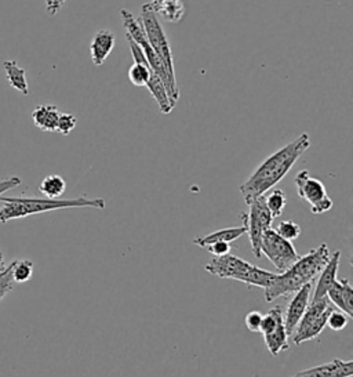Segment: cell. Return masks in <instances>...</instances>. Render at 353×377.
Listing matches in <instances>:
<instances>
[{
  "label": "cell",
  "mask_w": 353,
  "mask_h": 377,
  "mask_svg": "<svg viewBox=\"0 0 353 377\" xmlns=\"http://www.w3.org/2000/svg\"><path fill=\"white\" fill-rule=\"evenodd\" d=\"M261 256H265L279 273L286 271L299 257L294 245L282 238L273 228L266 230L262 235Z\"/></svg>",
  "instance_id": "8"
},
{
  "label": "cell",
  "mask_w": 353,
  "mask_h": 377,
  "mask_svg": "<svg viewBox=\"0 0 353 377\" xmlns=\"http://www.w3.org/2000/svg\"><path fill=\"white\" fill-rule=\"evenodd\" d=\"M147 87H148V90L151 92L152 97L156 100V103L159 105L161 113L168 115V113L174 109L175 103L170 99L168 92H167L164 83L161 82V78L156 76V75L152 72L151 76H149V80H148V83H147Z\"/></svg>",
  "instance_id": "18"
},
{
  "label": "cell",
  "mask_w": 353,
  "mask_h": 377,
  "mask_svg": "<svg viewBox=\"0 0 353 377\" xmlns=\"http://www.w3.org/2000/svg\"><path fill=\"white\" fill-rule=\"evenodd\" d=\"M348 322H349V316L345 312H342L340 309H334L328 315L326 326H328L334 332H340V330H344L347 328Z\"/></svg>",
  "instance_id": "27"
},
{
  "label": "cell",
  "mask_w": 353,
  "mask_h": 377,
  "mask_svg": "<svg viewBox=\"0 0 353 377\" xmlns=\"http://www.w3.org/2000/svg\"><path fill=\"white\" fill-rule=\"evenodd\" d=\"M0 202L4 206L0 207V223H7L17 218H24L32 214L60 210V209H73V207H93L105 209V201L102 198L90 199L87 197H80L76 199H49V198H4L0 197Z\"/></svg>",
  "instance_id": "3"
},
{
  "label": "cell",
  "mask_w": 353,
  "mask_h": 377,
  "mask_svg": "<svg viewBox=\"0 0 353 377\" xmlns=\"http://www.w3.org/2000/svg\"><path fill=\"white\" fill-rule=\"evenodd\" d=\"M151 73L152 70L149 68L148 63H134L129 69L130 82L138 87L147 86Z\"/></svg>",
  "instance_id": "25"
},
{
  "label": "cell",
  "mask_w": 353,
  "mask_h": 377,
  "mask_svg": "<svg viewBox=\"0 0 353 377\" xmlns=\"http://www.w3.org/2000/svg\"><path fill=\"white\" fill-rule=\"evenodd\" d=\"M264 342L272 357H278L283 351H287L290 348L289 336L285 328V322L280 323L272 333L265 335Z\"/></svg>",
  "instance_id": "20"
},
{
  "label": "cell",
  "mask_w": 353,
  "mask_h": 377,
  "mask_svg": "<svg viewBox=\"0 0 353 377\" xmlns=\"http://www.w3.org/2000/svg\"><path fill=\"white\" fill-rule=\"evenodd\" d=\"M242 220H243V225H246L247 228L252 252L257 259H259L262 235L266 230L271 228L272 221H273V217L265 204L264 195L249 204V213L242 214Z\"/></svg>",
  "instance_id": "9"
},
{
  "label": "cell",
  "mask_w": 353,
  "mask_h": 377,
  "mask_svg": "<svg viewBox=\"0 0 353 377\" xmlns=\"http://www.w3.org/2000/svg\"><path fill=\"white\" fill-rule=\"evenodd\" d=\"M149 4L155 14H159L168 23H180L185 16V6L182 0H161Z\"/></svg>",
  "instance_id": "17"
},
{
  "label": "cell",
  "mask_w": 353,
  "mask_h": 377,
  "mask_svg": "<svg viewBox=\"0 0 353 377\" xmlns=\"http://www.w3.org/2000/svg\"><path fill=\"white\" fill-rule=\"evenodd\" d=\"M311 296H312V283L302 286L297 293H294V297L290 302L286 314H283V322L289 338L294 333L299 319L308 309L311 303Z\"/></svg>",
  "instance_id": "11"
},
{
  "label": "cell",
  "mask_w": 353,
  "mask_h": 377,
  "mask_svg": "<svg viewBox=\"0 0 353 377\" xmlns=\"http://www.w3.org/2000/svg\"><path fill=\"white\" fill-rule=\"evenodd\" d=\"M3 68L6 70V78L7 82L10 83V86L13 89H16L17 92H20L24 96H30V86H28V80H27V73L25 69L21 68L17 61L14 60H8L3 63Z\"/></svg>",
  "instance_id": "19"
},
{
  "label": "cell",
  "mask_w": 353,
  "mask_h": 377,
  "mask_svg": "<svg viewBox=\"0 0 353 377\" xmlns=\"http://www.w3.org/2000/svg\"><path fill=\"white\" fill-rule=\"evenodd\" d=\"M154 1H161V0H154Z\"/></svg>",
  "instance_id": "37"
},
{
  "label": "cell",
  "mask_w": 353,
  "mask_h": 377,
  "mask_svg": "<svg viewBox=\"0 0 353 377\" xmlns=\"http://www.w3.org/2000/svg\"><path fill=\"white\" fill-rule=\"evenodd\" d=\"M116 36L111 31L102 30L98 31L90 44V53H92V60L96 67H99L105 63V60L109 57L115 47Z\"/></svg>",
  "instance_id": "14"
},
{
  "label": "cell",
  "mask_w": 353,
  "mask_h": 377,
  "mask_svg": "<svg viewBox=\"0 0 353 377\" xmlns=\"http://www.w3.org/2000/svg\"><path fill=\"white\" fill-rule=\"evenodd\" d=\"M23 180L20 177H8V178H4V180H0V197L1 194L21 185Z\"/></svg>",
  "instance_id": "33"
},
{
  "label": "cell",
  "mask_w": 353,
  "mask_h": 377,
  "mask_svg": "<svg viewBox=\"0 0 353 377\" xmlns=\"http://www.w3.org/2000/svg\"><path fill=\"white\" fill-rule=\"evenodd\" d=\"M33 275V263L31 260H16L11 263V276L17 283L28 282Z\"/></svg>",
  "instance_id": "24"
},
{
  "label": "cell",
  "mask_w": 353,
  "mask_h": 377,
  "mask_svg": "<svg viewBox=\"0 0 353 377\" xmlns=\"http://www.w3.org/2000/svg\"><path fill=\"white\" fill-rule=\"evenodd\" d=\"M340 260H341V252L337 250L330 256L328 263L324 266V268L321 270V276L318 279L316 288L312 292V299L311 300H318V299H323L327 296L328 289L334 285V282L337 280V274H338V268H340Z\"/></svg>",
  "instance_id": "13"
},
{
  "label": "cell",
  "mask_w": 353,
  "mask_h": 377,
  "mask_svg": "<svg viewBox=\"0 0 353 377\" xmlns=\"http://www.w3.org/2000/svg\"><path fill=\"white\" fill-rule=\"evenodd\" d=\"M4 270H6V268H4ZM4 270H3V271H1V273H0V278H1V276H3V274H4Z\"/></svg>",
  "instance_id": "36"
},
{
  "label": "cell",
  "mask_w": 353,
  "mask_h": 377,
  "mask_svg": "<svg viewBox=\"0 0 353 377\" xmlns=\"http://www.w3.org/2000/svg\"><path fill=\"white\" fill-rule=\"evenodd\" d=\"M204 270L217 278L239 280L250 288L257 286L264 290L271 285L272 279L276 275V273L262 270L233 254L213 259L209 264L204 266Z\"/></svg>",
  "instance_id": "4"
},
{
  "label": "cell",
  "mask_w": 353,
  "mask_h": 377,
  "mask_svg": "<svg viewBox=\"0 0 353 377\" xmlns=\"http://www.w3.org/2000/svg\"><path fill=\"white\" fill-rule=\"evenodd\" d=\"M244 234H247V228L246 225H240V227H232V228H224L220 231H216L213 234L209 235H203V237H196L193 240V245L204 249L206 246L216 243V242H235L239 240L240 237H243Z\"/></svg>",
  "instance_id": "16"
},
{
  "label": "cell",
  "mask_w": 353,
  "mask_h": 377,
  "mask_svg": "<svg viewBox=\"0 0 353 377\" xmlns=\"http://www.w3.org/2000/svg\"><path fill=\"white\" fill-rule=\"evenodd\" d=\"M6 268V263H4V257H3V253L0 252V273Z\"/></svg>",
  "instance_id": "35"
},
{
  "label": "cell",
  "mask_w": 353,
  "mask_h": 377,
  "mask_svg": "<svg viewBox=\"0 0 353 377\" xmlns=\"http://www.w3.org/2000/svg\"><path fill=\"white\" fill-rule=\"evenodd\" d=\"M341 285H342V300L345 306V314L349 318H353V288L348 279H341Z\"/></svg>",
  "instance_id": "29"
},
{
  "label": "cell",
  "mask_w": 353,
  "mask_h": 377,
  "mask_svg": "<svg viewBox=\"0 0 353 377\" xmlns=\"http://www.w3.org/2000/svg\"><path fill=\"white\" fill-rule=\"evenodd\" d=\"M120 16H122V20H123V25H125V30H126V36H129L130 39H132L138 46L140 49L142 50L148 64H149V68L151 70L161 78V82L164 83L167 92H168V96L170 99L177 104L178 99H180V90H178V86H177V80H175V75H173L166 64L163 63L159 54L152 49V46L149 44L145 32L141 27V24L138 23L137 18H134V16L130 13L128 8H122L120 11Z\"/></svg>",
  "instance_id": "5"
},
{
  "label": "cell",
  "mask_w": 353,
  "mask_h": 377,
  "mask_svg": "<svg viewBox=\"0 0 353 377\" xmlns=\"http://www.w3.org/2000/svg\"><path fill=\"white\" fill-rule=\"evenodd\" d=\"M14 280L11 276V264L8 267H6L4 274L0 278V302L13 290L14 288Z\"/></svg>",
  "instance_id": "30"
},
{
  "label": "cell",
  "mask_w": 353,
  "mask_h": 377,
  "mask_svg": "<svg viewBox=\"0 0 353 377\" xmlns=\"http://www.w3.org/2000/svg\"><path fill=\"white\" fill-rule=\"evenodd\" d=\"M65 190H66V183L58 174H50L44 177L39 185V191L49 199H61Z\"/></svg>",
  "instance_id": "21"
},
{
  "label": "cell",
  "mask_w": 353,
  "mask_h": 377,
  "mask_svg": "<svg viewBox=\"0 0 353 377\" xmlns=\"http://www.w3.org/2000/svg\"><path fill=\"white\" fill-rule=\"evenodd\" d=\"M209 253H211L214 257H224L226 254H230V243L228 242H216L204 247Z\"/></svg>",
  "instance_id": "31"
},
{
  "label": "cell",
  "mask_w": 353,
  "mask_h": 377,
  "mask_svg": "<svg viewBox=\"0 0 353 377\" xmlns=\"http://www.w3.org/2000/svg\"><path fill=\"white\" fill-rule=\"evenodd\" d=\"M352 361H342V359H333L331 362L323 364L319 366L302 371L291 377H352Z\"/></svg>",
  "instance_id": "12"
},
{
  "label": "cell",
  "mask_w": 353,
  "mask_h": 377,
  "mask_svg": "<svg viewBox=\"0 0 353 377\" xmlns=\"http://www.w3.org/2000/svg\"><path fill=\"white\" fill-rule=\"evenodd\" d=\"M280 323H283V312L280 307L269 309L268 314L262 315L261 326H259V333L262 336L272 333Z\"/></svg>",
  "instance_id": "22"
},
{
  "label": "cell",
  "mask_w": 353,
  "mask_h": 377,
  "mask_svg": "<svg viewBox=\"0 0 353 377\" xmlns=\"http://www.w3.org/2000/svg\"><path fill=\"white\" fill-rule=\"evenodd\" d=\"M334 309H337L331 304L327 296L318 300H311L308 309L299 319L294 333L291 335L292 343L301 345L305 342L316 339L324 330L327 318Z\"/></svg>",
  "instance_id": "6"
},
{
  "label": "cell",
  "mask_w": 353,
  "mask_h": 377,
  "mask_svg": "<svg viewBox=\"0 0 353 377\" xmlns=\"http://www.w3.org/2000/svg\"><path fill=\"white\" fill-rule=\"evenodd\" d=\"M265 204H266V207L271 211L273 218L280 217L285 207L287 205L286 194L282 190H275L268 197H265Z\"/></svg>",
  "instance_id": "23"
},
{
  "label": "cell",
  "mask_w": 353,
  "mask_h": 377,
  "mask_svg": "<svg viewBox=\"0 0 353 377\" xmlns=\"http://www.w3.org/2000/svg\"><path fill=\"white\" fill-rule=\"evenodd\" d=\"M138 23L141 24L145 36L149 42V44L152 46V49L159 54L163 63L166 64L167 69L175 75L174 70V61H173V51L167 39V35L164 32L163 27H161V21L158 18V16L155 14V11L152 10L149 3H145L141 7V16L138 18Z\"/></svg>",
  "instance_id": "7"
},
{
  "label": "cell",
  "mask_w": 353,
  "mask_h": 377,
  "mask_svg": "<svg viewBox=\"0 0 353 377\" xmlns=\"http://www.w3.org/2000/svg\"><path fill=\"white\" fill-rule=\"evenodd\" d=\"M330 256L331 253L326 243H321L305 256H299L286 271L275 275L271 285L265 289V300L272 303L279 297L294 295L302 286L312 283L328 263Z\"/></svg>",
  "instance_id": "2"
},
{
  "label": "cell",
  "mask_w": 353,
  "mask_h": 377,
  "mask_svg": "<svg viewBox=\"0 0 353 377\" xmlns=\"http://www.w3.org/2000/svg\"><path fill=\"white\" fill-rule=\"evenodd\" d=\"M261 321H262V314L259 311H252L246 315V326L250 332L254 333H259V326H261Z\"/></svg>",
  "instance_id": "32"
},
{
  "label": "cell",
  "mask_w": 353,
  "mask_h": 377,
  "mask_svg": "<svg viewBox=\"0 0 353 377\" xmlns=\"http://www.w3.org/2000/svg\"><path fill=\"white\" fill-rule=\"evenodd\" d=\"M298 197L311 206L314 214H323L333 209V201L328 198L324 184L312 177L308 171H301L294 178Z\"/></svg>",
  "instance_id": "10"
},
{
  "label": "cell",
  "mask_w": 353,
  "mask_h": 377,
  "mask_svg": "<svg viewBox=\"0 0 353 377\" xmlns=\"http://www.w3.org/2000/svg\"><path fill=\"white\" fill-rule=\"evenodd\" d=\"M76 125H78V119L72 113L61 112L60 119H58V125H57V132L64 135V136H68L76 128Z\"/></svg>",
  "instance_id": "28"
},
{
  "label": "cell",
  "mask_w": 353,
  "mask_h": 377,
  "mask_svg": "<svg viewBox=\"0 0 353 377\" xmlns=\"http://www.w3.org/2000/svg\"><path fill=\"white\" fill-rule=\"evenodd\" d=\"M275 231H276L282 238L290 240V242H291V240H297V238L301 235V227H299L297 223L291 221V220H286V221L279 223V225L276 227Z\"/></svg>",
  "instance_id": "26"
},
{
  "label": "cell",
  "mask_w": 353,
  "mask_h": 377,
  "mask_svg": "<svg viewBox=\"0 0 353 377\" xmlns=\"http://www.w3.org/2000/svg\"><path fill=\"white\" fill-rule=\"evenodd\" d=\"M309 147V135L302 133L299 137L295 138L265 159L258 166L257 171L240 185V194L243 195L244 202L249 205L252 201L265 195V192L280 183Z\"/></svg>",
  "instance_id": "1"
},
{
  "label": "cell",
  "mask_w": 353,
  "mask_h": 377,
  "mask_svg": "<svg viewBox=\"0 0 353 377\" xmlns=\"http://www.w3.org/2000/svg\"><path fill=\"white\" fill-rule=\"evenodd\" d=\"M65 1H66V0H46V10H47V14L51 16V17L57 16V14L61 11V8H63Z\"/></svg>",
  "instance_id": "34"
},
{
  "label": "cell",
  "mask_w": 353,
  "mask_h": 377,
  "mask_svg": "<svg viewBox=\"0 0 353 377\" xmlns=\"http://www.w3.org/2000/svg\"><path fill=\"white\" fill-rule=\"evenodd\" d=\"M60 113L61 112L56 105H37L32 112L33 123L37 129L43 132H57Z\"/></svg>",
  "instance_id": "15"
}]
</instances>
